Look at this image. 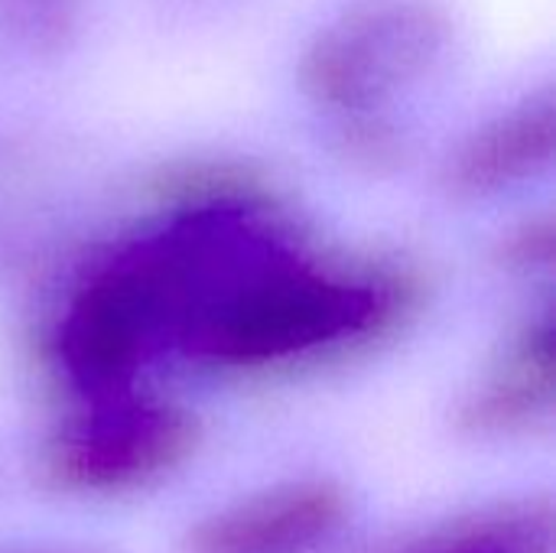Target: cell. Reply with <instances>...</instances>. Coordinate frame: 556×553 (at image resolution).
<instances>
[{"label": "cell", "instance_id": "obj_1", "mask_svg": "<svg viewBox=\"0 0 556 553\" xmlns=\"http://www.w3.org/2000/svg\"><path fill=\"white\" fill-rule=\"evenodd\" d=\"M420 303L424 277L407 261L319 254L293 228L215 287L176 355L228 375L309 368L391 339Z\"/></svg>", "mask_w": 556, "mask_h": 553}, {"label": "cell", "instance_id": "obj_2", "mask_svg": "<svg viewBox=\"0 0 556 553\" xmlns=\"http://www.w3.org/2000/svg\"><path fill=\"white\" fill-rule=\"evenodd\" d=\"M453 26L437 0H355L300 52L303 98L332 121L339 147L401 134L394 101L446 55Z\"/></svg>", "mask_w": 556, "mask_h": 553}, {"label": "cell", "instance_id": "obj_3", "mask_svg": "<svg viewBox=\"0 0 556 553\" xmlns=\"http://www.w3.org/2000/svg\"><path fill=\"white\" fill-rule=\"evenodd\" d=\"M199 447V420L143 388L81 398L42 447V476L62 492L114 495L179 469Z\"/></svg>", "mask_w": 556, "mask_h": 553}, {"label": "cell", "instance_id": "obj_4", "mask_svg": "<svg viewBox=\"0 0 556 553\" xmlns=\"http://www.w3.org/2000/svg\"><path fill=\"white\" fill-rule=\"evenodd\" d=\"M349 518L345 492L323 479L287 482L257 492L186 538L189 553H313L339 535Z\"/></svg>", "mask_w": 556, "mask_h": 553}, {"label": "cell", "instance_id": "obj_5", "mask_svg": "<svg viewBox=\"0 0 556 553\" xmlns=\"http://www.w3.org/2000/svg\"><path fill=\"white\" fill-rule=\"evenodd\" d=\"M556 104L551 88L476 127L443 163V189L459 202L502 196L554 160Z\"/></svg>", "mask_w": 556, "mask_h": 553}, {"label": "cell", "instance_id": "obj_6", "mask_svg": "<svg viewBox=\"0 0 556 553\" xmlns=\"http://www.w3.org/2000/svg\"><path fill=\"white\" fill-rule=\"evenodd\" d=\"M554 398V313L547 306L515 329L498 359L466 394L459 427L479 437L521 433L551 417Z\"/></svg>", "mask_w": 556, "mask_h": 553}, {"label": "cell", "instance_id": "obj_7", "mask_svg": "<svg viewBox=\"0 0 556 553\" xmlns=\"http://www.w3.org/2000/svg\"><path fill=\"white\" fill-rule=\"evenodd\" d=\"M404 553H554V508L547 499L508 502L459 515Z\"/></svg>", "mask_w": 556, "mask_h": 553}, {"label": "cell", "instance_id": "obj_8", "mask_svg": "<svg viewBox=\"0 0 556 553\" xmlns=\"http://www.w3.org/2000/svg\"><path fill=\"white\" fill-rule=\"evenodd\" d=\"M85 0H0V26L29 52L52 55L72 42Z\"/></svg>", "mask_w": 556, "mask_h": 553}, {"label": "cell", "instance_id": "obj_9", "mask_svg": "<svg viewBox=\"0 0 556 553\" xmlns=\"http://www.w3.org/2000/svg\"><path fill=\"white\" fill-rule=\"evenodd\" d=\"M498 261L505 271L534 277L541 271H551L554 264V222L544 218H528L518 228H511L502 244H498Z\"/></svg>", "mask_w": 556, "mask_h": 553}]
</instances>
